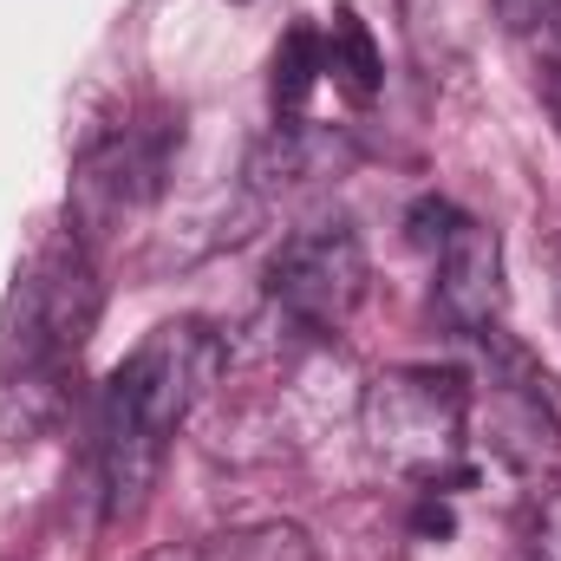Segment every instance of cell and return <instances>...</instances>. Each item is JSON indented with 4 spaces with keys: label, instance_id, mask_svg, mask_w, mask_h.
<instances>
[{
    "label": "cell",
    "instance_id": "obj_11",
    "mask_svg": "<svg viewBox=\"0 0 561 561\" xmlns=\"http://www.w3.org/2000/svg\"><path fill=\"white\" fill-rule=\"evenodd\" d=\"M542 92H549V112L561 125V20L542 33Z\"/></svg>",
    "mask_w": 561,
    "mask_h": 561
},
{
    "label": "cell",
    "instance_id": "obj_6",
    "mask_svg": "<svg viewBox=\"0 0 561 561\" xmlns=\"http://www.w3.org/2000/svg\"><path fill=\"white\" fill-rule=\"evenodd\" d=\"M320 59H327V79H333L353 105H373V99H379L386 66H379V46H373L366 20H359L353 7H340V13H333V26L320 33Z\"/></svg>",
    "mask_w": 561,
    "mask_h": 561
},
{
    "label": "cell",
    "instance_id": "obj_5",
    "mask_svg": "<svg viewBox=\"0 0 561 561\" xmlns=\"http://www.w3.org/2000/svg\"><path fill=\"white\" fill-rule=\"evenodd\" d=\"M431 255H437V313H444L457 333H470V340L496 333V327H503V300H510L496 229H483L477 216L457 209L450 229L431 242Z\"/></svg>",
    "mask_w": 561,
    "mask_h": 561
},
{
    "label": "cell",
    "instance_id": "obj_12",
    "mask_svg": "<svg viewBox=\"0 0 561 561\" xmlns=\"http://www.w3.org/2000/svg\"><path fill=\"white\" fill-rule=\"evenodd\" d=\"M138 561H209L203 549H150V556H138Z\"/></svg>",
    "mask_w": 561,
    "mask_h": 561
},
{
    "label": "cell",
    "instance_id": "obj_3",
    "mask_svg": "<svg viewBox=\"0 0 561 561\" xmlns=\"http://www.w3.org/2000/svg\"><path fill=\"white\" fill-rule=\"evenodd\" d=\"M359 431L392 477L450 496L470 477V379L457 366H386L359 399Z\"/></svg>",
    "mask_w": 561,
    "mask_h": 561
},
{
    "label": "cell",
    "instance_id": "obj_10",
    "mask_svg": "<svg viewBox=\"0 0 561 561\" xmlns=\"http://www.w3.org/2000/svg\"><path fill=\"white\" fill-rule=\"evenodd\" d=\"M510 33H549L561 20V0H490Z\"/></svg>",
    "mask_w": 561,
    "mask_h": 561
},
{
    "label": "cell",
    "instance_id": "obj_8",
    "mask_svg": "<svg viewBox=\"0 0 561 561\" xmlns=\"http://www.w3.org/2000/svg\"><path fill=\"white\" fill-rule=\"evenodd\" d=\"M327 79V59H320V33L313 26H294L275 53V112H300L313 99V85Z\"/></svg>",
    "mask_w": 561,
    "mask_h": 561
},
{
    "label": "cell",
    "instance_id": "obj_2",
    "mask_svg": "<svg viewBox=\"0 0 561 561\" xmlns=\"http://www.w3.org/2000/svg\"><path fill=\"white\" fill-rule=\"evenodd\" d=\"M99 327V268H92V242H79L72 229H59L7 294L0 313V405L13 431L59 419L66 405V379L85 353Z\"/></svg>",
    "mask_w": 561,
    "mask_h": 561
},
{
    "label": "cell",
    "instance_id": "obj_9",
    "mask_svg": "<svg viewBox=\"0 0 561 561\" xmlns=\"http://www.w3.org/2000/svg\"><path fill=\"white\" fill-rule=\"evenodd\" d=\"M529 561H561V483L536 503V523H529Z\"/></svg>",
    "mask_w": 561,
    "mask_h": 561
},
{
    "label": "cell",
    "instance_id": "obj_7",
    "mask_svg": "<svg viewBox=\"0 0 561 561\" xmlns=\"http://www.w3.org/2000/svg\"><path fill=\"white\" fill-rule=\"evenodd\" d=\"M203 556L209 561H313V542H307V529H294V523H249V529L209 536Z\"/></svg>",
    "mask_w": 561,
    "mask_h": 561
},
{
    "label": "cell",
    "instance_id": "obj_4",
    "mask_svg": "<svg viewBox=\"0 0 561 561\" xmlns=\"http://www.w3.org/2000/svg\"><path fill=\"white\" fill-rule=\"evenodd\" d=\"M262 280H268V300L294 327L340 333L359 313L373 268H366V242H359L353 222H313V229H294L268 255V275Z\"/></svg>",
    "mask_w": 561,
    "mask_h": 561
},
{
    "label": "cell",
    "instance_id": "obj_1",
    "mask_svg": "<svg viewBox=\"0 0 561 561\" xmlns=\"http://www.w3.org/2000/svg\"><path fill=\"white\" fill-rule=\"evenodd\" d=\"M222 333L209 320H163L150 327L131 359L99 386L92 412V463H99V503L105 523H125L144 503V490L163 470V450L176 424L203 405V392L222 379Z\"/></svg>",
    "mask_w": 561,
    "mask_h": 561
},
{
    "label": "cell",
    "instance_id": "obj_13",
    "mask_svg": "<svg viewBox=\"0 0 561 561\" xmlns=\"http://www.w3.org/2000/svg\"><path fill=\"white\" fill-rule=\"evenodd\" d=\"M556 313H561V262H556Z\"/></svg>",
    "mask_w": 561,
    "mask_h": 561
}]
</instances>
